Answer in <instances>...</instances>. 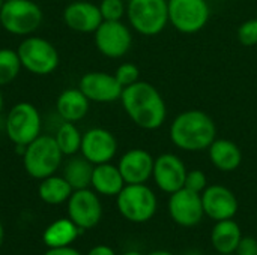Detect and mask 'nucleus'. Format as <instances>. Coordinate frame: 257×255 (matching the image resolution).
Masks as SVG:
<instances>
[{"instance_id":"f257e3e1","label":"nucleus","mask_w":257,"mask_h":255,"mask_svg":"<svg viewBox=\"0 0 257 255\" xmlns=\"http://www.w3.org/2000/svg\"><path fill=\"white\" fill-rule=\"evenodd\" d=\"M122 107L131 122L146 131L161 128L167 119V105L160 90L148 81H137L123 87Z\"/></svg>"},{"instance_id":"f03ea898","label":"nucleus","mask_w":257,"mask_h":255,"mask_svg":"<svg viewBox=\"0 0 257 255\" xmlns=\"http://www.w3.org/2000/svg\"><path fill=\"white\" fill-rule=\"evenodd\" d=\"M170 141L184 152L208 150L217 138V126L212 117L202 110H185L170 123Z\"/></svg>"},{"instance_id":"7ed1b4c3","label":"nucleus","mask_w":257,"mask_h":255,"mask_svg":"<svg viewBox=\"0 0 257 255\" xmlns=\"http://www.w3.org/2000/svg\"><path fill=\"white\" fill-rule=\"evenodd\" d=\"M62 158L63 153L60 152L54 137L39 135L26 146L23 153V164L30 177L42 180L56 174L62 165Z\"/></svg>"},{"instance_id":"20e7f679","label":"nucleus","mask_w":257,"mask_h":255,"mask_svg":"<svg viewBox=\"0 0 257 255\" xmlns=\"http://www.w3.org/2000/svg\"><path fill=\"white\" fill-rule=\"evenodd\" d=\"M119 213L130 222L143 224L154 218L158 209L155 192L146 183L125 185L116 195Z\"/></svg>"},{"instance_id":"39448f33","label":"nucleus","mask_w":257,"mask_h":255,"mask_svg":"<svg viewBox=\"0 0 257 255\" xmlns=\"http://www.w3.org/2000/svg\"><path fill=\"white\" fill-rule=\"evenodd\" d=\"M126 18L137 33L143 36L160 35L169 24L167 0H128Z\"/></svg>"},{"instance_id":"423d86ee","label":"nucleus","mask_w":257,"mask_h":255,"mask_svg":"<svg viewBox=\"0 0 257 255\" xmlns=\"http://www.w3.org/2000/svg\"><path fill=\"white\" fill-rule=\"evenodd\" d=\"M42 11L32 0H8L0 9V24L11 35L30 36L42 23Z\"/></svg>"},{"instance_id":"0eeeda50","label":"nucleus","mask_w":257,"mask_h":255,"mask_svg":"<svg viewBox=\"0 0 257 255\" xmlns=\"http://www.w3.org/2000/svg\"><path fill=\"white\" fill-rule=\"evenodd\" d=\"M42 119L38 108L30 102H18L8 113L5 129L15 146L26 147L41 135Z\"/></svg>"},{"instance_id":"6e6552de","label":"nucleus","mask_w":257,"mask_h":255,"mask_svg":"<svg viewBox=\"0 0 257 255\" xmlns=\"http://www.w3.org/2000/svg\"><path fill=\"white\" fill-rule=\"evenodd\" d=\"M21 66L35 75H48L59 66V53L44 38L29 36L17 48Z\"/></svg>"},{"instance_id":"1a4fd4ad","label":"nucleus","mask_w":257,"mask_h":255,"mask_svg":"<svg viewBox=\"0 0 257 255\" xmlns=\"http://www.w3.org/2000/svg\"><path fill=\"white\" fill-rule=\"evenodd\" d=\"M169 23L184 35H194L206 27L211 18L208 0H167Z\"/></svg>"},{"instance_id":"9d476101","label":"nucleus","mask_w":257,"mask_h":255,"mask_svg":"<svg viewBox=\"0 0 257 255\" xmlns=\"http://www.w3.org/2000/svg\"><path fill=\"white\" fill-rule=\"evenodd\" d=\"M93 35L96 50L108 59H120L131 50L133 33L122 21H102Z\"/></svg>"},{"instance_id":"9b49d317","label":"nucleus","mask_w":257,"mask_h":255,"mask_svg":"<svg viewBox=\"0 0 257 255\" xmlns=\"http://www.w3.org/2000/svg\"><path fill=\"white\" fill-rule=\"evenodd\" d=\"M68 204V218L81 230L96 227L102 218V204L93 189H77L71 194Z\"/></svg>"},{"instance_id":"f8f14e48","label":"nucleus","mask_w":257,"mask_h":255,"mask_svg":"<svg viewBox=\"0 0 257 255\" xmlns=\"http://www.w3.org/2000/svg\"><path fill=\"white\" fill-rule=\"evenodd\" d=\"M167 210L173 222L184 228H191L199 225L205 216L202 195L187 188H182L170 194Z\"/></svg>"},{"instance_id":"ddd939ff","label":"nucleus","mask_w":257,"mask_h":255,"mask_svg":"<svg viewBox=\"0 0 257 255\" xmlns=\"http://www.w3.org/2000/svg\"><path fill=\"white\" fill-rule=\"evenodd\" d=\"M187 173V165L178 155L161 153L155 158L152 179L163 192L173 194L185 186Z\"/></svg>"},{"instance_id":"4468645a","label":"nucleus","mask_w":257,"mask_h":255,"mask_svg":"<svg viewBox=\"0 0 257 255\" xmlns=\"http://www.w3.org/2000/svg\"><path fill=\"white\" fill-rule=\"evenodd\" d=\"M78 89L86 95L90 102L108 104L120 101L123 87L116 80L114 74H107L101 71L87 72L81 77Z\"/></svg>"},{"instance_id":"2eb2a0df","label":"nucleus","mask_w":257,"mask_h":255,"mask_svg":"<svg viewBox=\"0 0 257 255\" xmlns=\"http://www.w3.org/2000/svg\"><path fill=\"white\" fill-rule=\"evenodd\" d=\"M80 152L93 165L111 162L117 153V140L108 129L92 128L83 134Z\"/></svg>"},{"instance_id":"dca6fc26","label":"nucleus","mask_w":257,"mask_h":255,"mask_svg":"<svg viewBox=\"0 0 257 255\" xmlns=\"http://www.w3.org/2000/svg\"><path fill=\"white\" fill-rule=\"evenodd\" d=\"M205 216L212 221L233 219L238 213V198L236 195L223 185H208V188L200 194Z\"/></svg>"},{"instance_id":"f3484780","label":"nucleus","mask_w":257,"mask_h":255,"mask_svg":"<svg viewBox=\"0 0 257 255\" xmlns=\"http://www.w3.org/2000/svg\"><path fill=\"white\" fill-rule=\"evenodd\" d=\"M155 158L145 149H131L125 152L117 164V168L126 185L146 183L152 177Z\"/></svg>"},{"instance_id":"a211bd4d","label":"nucleus","mask_w":257,"mask_h":255,"mask_svg":"<svg viewBox=\"0 0 257 255\" xmlns=\"http://www.w3.org/2000/svg\"><path fill=\"white\" fill-rule=\"evenodd\" d=\"M63 21L74 32L93 33L104 20L98 5L87 0H77L65 8Z\"/></svg>"},{"instance_id":"6ab92c4d","label":"nucleus","mask_w":257,"mask_h":255,"mask_svg":"<svg viewBox=\"0 0 257 255\" xmlns=\"http://www.w3.org/2000/svg\"><path fill=\"white\" fill-rule=\"evenodd\" d=\"M208 155L211 164L223 173L235 171L242 162L241 149L235 141L227 138H215L208 147Z\"/></svg>"},{"instance_id":"aec40b11","label":"nucleus","mask_w":257,"mask_h":255,"mask_svg":"<svg viewBox=\"0 0 257 255\" xmlns=\"http://www.w3.org/2000/svg\"><path fill=\"white\" fill-rule=\"evenodd\" d=\"M126 183L117 165H113L111 162H105L93 167L90 186L96 194L105 197H116L123 189Z\"/></svg>"},{"instance_id":"412c9836","label":"nucleus","mask_w":257,"mask_h":255,"mask_svg":"<svg viewBox=\"0 0 257 255\" xmlns=\"http://www.w3.org/2000/svg\"><path fill=\"white\" fill-rule=\"evenodd\" d=\"M90 101L80 89L63 90L56 102V110L65 122H78L89 113Z\"/></svg>"},{"instance_id":"4be33fe9","label":"nucleus","mask_w":257,"mask_h":255,"mask_svg":"<svg viewBox=\"0 0 257 255\" xmlns=\"http://www.w3.org/2000/svg\"><path fill=\"white\" fill-rule=\"evenodd\" d=\"M242 239L241 227L235 219L217 221L211 231V245L218 254H235Z\"/></svg>"},{"instance_id":"5701e85b","label":"nucleus","mask_w":257,"mask_h":255,"mask_svg":"<svg viewBox=\"0 0 257 255\" xmlns=\"http://www.w3.org/2000/svg\"><path fill=\"white\" fill-rule=\"evenodd\" d=\"M80 227H77L69 218H62L54 222H51L44 234L42 240L48 248H60V246H69L72 245L77 237L83 233Z\"/></svg>"},{"instance_id":"b1692460","label":"nucleus","mask_w":257,"mask_h":255,"mask_svg":"<svg viewBox=\"0 0 257 255\" xmlns=\"http://www.w3.org/2000/svg\"><path fill=\"white\" fill-rule=\"evenodd\" d=\"M72 192L74 189L66 182V179L63 176H56V174L42 179L38 189L39 198L51 206H59L66 203Z\"/></svg>"},{"instance_id":"393cba45","label":"nucleus","mask_w":257,"mask_h":255,"mask_svg":"<svg viewBox=\"0 0 257 255\" xmlns=\"http://www.w3.org/2000/svg\"><path fill=\"white\" fill-rule=\"evenodd\" d=\"M93 164L89 162L84 156H72L68 159L63 168V177L71 185L74 191L84 189L90 186L92 182V173H93Z\"/></svg>"},{"instance_id":"a878e982","label":"nucleus","mask_w":257,"mask_h":255,"mask_svg":"<svg viewBox=\"0 0 257 255\" xmlns=\"http://www.w3.org/2000/svg\"><path fill=\"white\" fill-rule=\"evenodd\" d=\"M81 138L83 134L80 132V129L75 126L74 122H63L57 128L54 135V140L63 156H74L77 152H80Z\"/></svg>"},{"instance_id":"bb28decb","label":"nucleus","mask_w":257,"mask_h":255,"mask_svg":"<svg viewBox=\"0 0 257 255\" xmlns=\"http://www.w3.org/2000/svg\"><path fill=\"white\" fill-rule=\"evenodd\" d=\"M21 68L17 50L0 48V87L11 84L18 77Z\"/></svg>"},{"instance_id":"cd10ccee","label":"nucleus","mask_w":257,"mask_h":255,"mask_svg":"<svg viewBox=\"0 0 257 255\" xmlns=\"http://www.w3.org/2000/svg\"><path fill=\"white\" fill-rule=\"evenodd\" d=\"M104 21H120L126 15V5L123 0H101L98 5Z\"/></svg>"},{"instance_id":"c85d7f7f","label":"nucleus","mask_w":257,"mask_h":255,"mask_svg":"<svg viewBox=\"0 0 257 255\" xmlns=\"http://www.w3.org/2000/svg\"><path fill=\"white\" fill-rule=\"evenodd\" d=\"M236 36H238V41L244 47L257 45V18H250L241 23L238 27Z\"/></svg>"},{"instance_id":"c756f323","label":"nucleus","mask_w":257,"mask_h":255,"mask_svg":"<svg viewBox=\"0 0 257 255\" xmlns=\"http://www.w3.org/2000/svg\"><path fill=\"white\" fill-rule=\"evenodd\" d=\"M114 77H116V80L119 81V84L122 87H128V86L139 81L140 69L134 63H122V65L117 66V69L114 72Z\"/></svg>"},{"instance_id":"7c9ffc66","label":"nucleus","mask_w":257,"mask_h":255,"mask_svg":"<svg viewBox=\"0 0 257 255\" xmlns=\"http://www.w3.org/2000/svg\"><path fill=\"white\" fill-rule=\"evenodd\" d=\"M184 188H187V189H190L193 192L202 194L208 188V177H206V174L202 170H191V171H188L187 177H185V186Z\"/></svg>"},{"instance_id":"2f4dec72","label":"nucleus","mask_w":257,"mask_h":255,"mask_svg":"<svg viewBox=\"0 0 257 255\" xmlns=\"http://www.w3.org/2000/svg\"><path fill=\"white\" fill-rule=\"evenodd\" d=\"M235 255H257V240L250 236H242Z\"/></svg>"},{"instance_id":"473e14b6","label":"nucleus","mask_w":257,"mask_h":255,"mask_svg":"<svg viewBox=\"0 0 257 255\" xmlns=\"http://www.w3.org/2000/svg\"><path fill=\"white\" fill-rule=\"evenodd\" d=\"M44 255H81L80 251H77L75 248H71L69 246H60V248H50L45 251Z\"/></svg>"},{"instance_id":"72a5a7b5","label":"nucleus","mask_w":257,"mask_h":255,"mask_svg":"<svg viewBox=\"0 0 257 255\" xmlns=\"http://www.w3.org/2000/svg\"><path fill=\"white\" fill-rule=\"evenodd\" d=\"M86 255H116V252L113 251V248H110L107 245H96Z\"/></svg>"},{"instance_id":"f704fd0d","label":"nucleus","mask_w":257,"mask_h":255,"mask_svg":"<svg viewBox=\"0 0 257 255\" xmlns=\"http://www.w3.org/2000/svg\"><path fill=\"white\" fill-rule=\"evenodd\" d=\"M148 255H175L173 252H169V251H164V249H157V251H152Z\"/></svg>"},{"instance_id":"c9c22d12","label":"nucleus","mask_w":257,"mask_h":255,"mask_svg":"<svg viewBox=\"0 0 257 255\" xmlns=\"http://www.w3.org/2000/svg\"><path fill=\"white\" fill-rule=\"evenodd\" d=\"M3 239H5V228H3V225H2V222H0V248H2V245H3Z\"/></svg>"},{"instance_id":"e433bc0d","label":"nucleus","mask_w":257,"mask_h":255,"mask_svg":"<svg viewBox=\"0 0 257 255\" xmlns=\"http://www.w3.org/2000/svg\"><path fill=\"white\" fill-rule=\"evenodd\" d=\"M184 255H203L200 251H196V249H190V251H187Z\"/></svg>"},{"instance_id":"4c0bfd02","label":"nucleus","mask_w":257,"mask_h":255,"mask_svg":"<svg viewBox=\"0 0 257 255\" xmlns=\"http://www.w3.org/2000/svg\"><path fill=\"white\" fill-rule=\"evenodd\" d=\"M123 255H143V254H142V252H139V251H134V249H133V251H126Z\"/></svg>"},{"instance_id":"58836bf2","label":"nucleus","mask_w":257,"mask_h":255,"mask_svg":"<svg viewBox=\"0 0 257 255\" xmlns=\"http://www.w3.org/2000/svg\"><path fill=\"white\" fill-rule=\"evenodd\" d=\"M3 110V96H2V92H0V113Z\"/></svg>"},{"instance_id":"ea45409f","label":"nucleus","mask_w":257,"mask_h":255,"mask_svg":"<svg viewBox=\"0 0 257 255\" xmlns=\"http://www.w3.org/2000/svg\"><path fill=\"white\" fill-rule=\"evenodd\" d=\"M2 5H3V0H0V9H2Z\"/></svg>"},{"instance_id":"a19ab883","label":"nucleus","mask_w":257,"mask_h":255,"mask_svg":"<svg viewBox=\"0 0 257 255\" xmlns=\"http://www.w3.org/2000/svg\"><path fill=\"white\" fill-rule=\"evenodd\" d=\"M218 255H235V254H218Z\"/></svg>"},{"instance_id":"79ce46f5","label":"nucleus","mask_w":257,"mask_h":255,"mask_svg":"<svg viewBox=\"0 0 257 255\" xmlns=\"http://www.w3.org/2000/svg\"><path fill=\"white\" fill-rule=\"evenodd\" d=\"M3 2H8V0H3Z\"/></svg>"}]
</instances>
